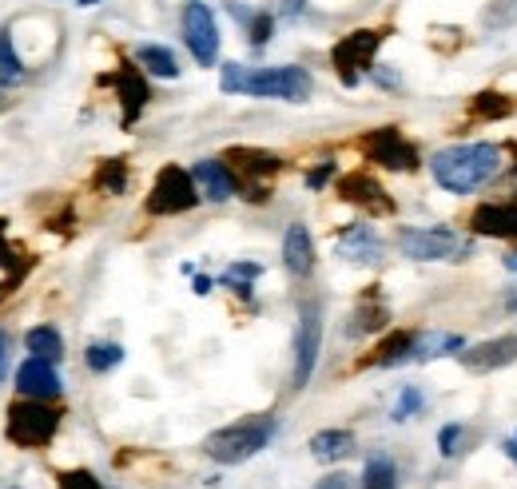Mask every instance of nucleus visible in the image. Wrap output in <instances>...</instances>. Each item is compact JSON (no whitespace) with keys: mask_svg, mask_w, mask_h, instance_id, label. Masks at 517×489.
Listing matches in <instances>:
<instances>
[{"mask_svg":"<svg viewBox=\"0 0 517 489\" xmlns=\"http://www.w3.org/2000/svg\"><path fill=\"white\" fill-rule=\"evenodd\" d=\"M502 163H506V152L498 144H454V148L434 152L430 171H434V183L442 191L466 195V191H478L490 179H498Z\"/></svg>","mask_w":517,"mask_h":489,"instance_id":"1","label":"nucleus"},{"mask_svg":"<svg viewBox=\"0 0 517 489\" xmlns=\"http://www.w3.org/2000/svg\"><path fill=\"white\" fill-rule=\"evenodd\" d=\"M223 92H235V96H255V100H291V104H303L315 88L311 72L295 68V64H283V68H243V64H227L223 68Z\"/></svg>","mask_w":517,"mask_h":489,"instance_id":"2","label":"nucleus"},{"mask_svg":"<svg viewBox=\"0 0 517 489\" xmlns=\"http://www.w3.org/2000/svg\"><path fill=\"white\" fill-rule=\"evenodd\" d=\"M275 438V414H247L215 434L203 438V454L219 466H239L247 458H255L267 442Z\"/></svg>","mask_w":517,"mask_h":489,"instance_id":"3","label":"nucleus"},{"mask_svg":"<svg viewBox=\"0 0 517 489\" xmlns=\"http://www.w3.org/2000/svg\"><path fill=\"white\" fill-rule=\"evenodd\" d=\"M8 442L20 450H40L44 442H52V434L60 430V410L48 406L44 398H28V402H12L8 406Z\"/></svg>","mask_w":517,"mask_h":489,"instance_id":"4","label":"nucleus"},{"mask_svg":"<svg viewBox=\"0 0 517 489\" xmlns=\"http://www.w3.org/2000/svg\"><path fill=\"white\" fill-rule=\"evenodd\" d=\"M398 247H402V255H410L418 263H438V259L470 255V243L458 231H450V227H402L398 231Z\"/></svg>","mask_w":517,"mask_h":489,"instance_id":"5","label":"nucleus"},{"mask_svg":"<svg viewBox=\"0 0 517 489\" xmlns=\"http://www.w3.org/2000/svg\"><path fill=\"white\" fill-rule=\"evenodd\" d=\"M195 203H199V187H195L191 171H183V167H164L148 191L152 215H179V211H191Z\"/></svg>","mask_w":517,"mask_h":489,"instance_id":"6","label":"nucleus"},{"mask_svg":"<svg viewBox=\"0 0 517 489\" xmlns=\"http://www.w3.org/2000/svg\"><path fill=\"white\" fill-rule=\"evenodd\" d=\"M382 40H386L382 28H358V32H350L335 44L331 60H335V72L343 76V84H358V72H366L374 64V52H378Z\"/></svg>","mask_w":517,"mask_h":489,"instance_id":"7","label":"nucleus"},{"mask_svg":"<svg viewBox=\"0 0 517 489\" xmlns=\"http://www.w3.org/2000/svg\"><path fill=\"white\" fill-rule=\"evenodd\" d=\"M183 40L191 48V56L211 68L219 60V28H215V12L203 0H187L183 8Z\"/></svg>","mask_w":517,"mask_h":489,"instance_id":"8","label":"nucleus"},{"mask_svg":"<svg viewBox=\"0 0 517 489\" xmlns=\"http://www.w3.org/2000/svg\"><path fill=\"white\" fill-rule=\"evenodd\" d=\"M319 346H323V315L319 307L311 303L299 319V334H295V386L303 390L315 374V362H319Z\"/></svg>","mask_w":517,"mask_h":489,"instance_id":"9","label":"nucleus"},{"mask_svg":"<svg viewBox=\"0 0 517 489\" xmlns=\"http://www.w3.org/2000/svg\"><path fill=\"white\" fill-rule=\"evenodd\" d=\"M366 156L374 163H382V167H390V171H414V167H418L414 144H406L398 128H378V132H370V136H366Z\"/></svg>","mask_w":517,"mask_h":489,"instance_id":"10","label":"nucleus"},{"mask_svg":"<svg viewBox=\"0 0 517 489\" xmlns=\"http://www.w3.org/2000/svg\"><path fill=\"white\" fill-rule=\"evenodd\" d=\"M517 358V334H502V338H490V342H478V346H466L462 350V366L474 370V374H494L502 366H510Z\"/></svg>","mask_w":517,"mask_h":489,"instance_id":"11","label":"nucleus"},{"mask_svg":"<svg viewBox=\"0 0 517 489\" xmlns=\"http://www.w3.org/2000/svg\"><path fill=\"white\" fill-rule=\"evenodd\" d=\"M16 390L24 394V398H44V402H52V398H60V374H56V366L48 362V358H28L20 370H16Z\"/></svg>","mask_w":517,"mask_h":489,"instance_id":"12","label":"nucleus"},{"mask_svg":"<svg viewBox=\"0 0 517 489\" xmlns=\"http://www.w3.org/2000/svg\"><path fill=\"white\" fill-rule=\"evenodd\" d=\"M191 179L211 203H223V199H231L239 191V175L227 167V160H199L191 167Z\"/></svg>","mask_w":517,"mask_h":489,"instance_id":"13","label":"nucleus"},{"mask_svg":"<svg viewBox=\"0 0 517 489\" xmlns=\"http://www.w3.org/2000/svg\"><path fill=\"white\" fill-rule=\"evenodd\" d=\"M474 235L486 239H517V203H486L470 215Z\"/></svg>","mask_w":517,"mask_h":489,"instance_id":"14","label":"nucleus"},{"mask_svg":"<svg viewBox=\"0 0 517 489\" xmlns=\"http://www.w3.org/2000/svg\"><path fill=\"white\" fill-rule=\"evenodd\" d=\"M283 263L295 279H307L315 271V239L307 231V223H291L283 235Z\"/></svg>","mask_w":517,"mask_h":489,"instance_id":"15","label":"nucleus"},{"mask_svg":"<svg viewBox=\"0 0 517 489\" xmlns=\"http://www.w3.org/2000/svg\"><path fill=\"white\" fill-rule=\"evenodd\" d=\"M335 247H339V255H343V259H354V263H374V259L382 255V239H378L366 223L346 227L343 235L335 239Z\"/></svg>","mask_w":517,"mask_h":489,"instance_id":"16","label":"nucleus"},{"mask_svg":"<svg viewBox=\"0 0 517 489\" xmlns=\"http://www.w3.org/2000/svg\"><path fill=\"white\" fill-rule=\"evenodd\" d=\"M116 88H120V100H124V128H132L136 116L144 112V104H148L152 92H148V84H144V76H140L136 64H124V68H120Z\"/></svg>","mask_w":517,"mask_h":489,"instance_id":"17","label":"nucleus"},{"mask_svg":"<svg viewBox=\"0 0 517 489\" xmlns=\"http://www.w3.org/2000/svg\"><path fill=\"white\" fill-rule=\"evenodd\" d=\"M339 191H343L346 203H358V207H370L374 215H386V211H394V203L382 195V187L370 179V175H346L343 183H339Z\"/></svg>","mask_w":517,"mask_h":489,"instance_id":"18","label":"nucleus"},{"mask_svg":"<svg viewBox=\"0 0 517 489\" xmlns=\"http://www.w3.org/2000/svg\"><path fill=\"white\" fill-rule=\"evenodd\" d=\"M223 160L235 175H247V179H263V175H275L283 167L275 152H259V148H231Z\"/></svg>","mask_w":517,"mask_h":489,"instance_id":"19","label":"nucleus"},{"mask_svg":"<svg viewBox=\"0 0 517 489\" xmlns=\"http://www.w3.org/2000/svg\"><path fill=\"white\" fill-rule=\"evenodd\" d=\"M311 454L319 462H343L346 454H354V434L350 430H319L311 438Z\"/></svg>","mask_w":517,"mask_h":489,"instance_id":"20","label":"nucleus"},{"mask_svg":"<svg viewBox=\"0 0 517 489\" xmlns=\"http://www.w3.org/2000/svg\"><path fill=\"white\" fill-rule=\"evenodd\" d=\"M136 60H140V68H144L148 76H160V80H175V76H179L175 52L172 48H164V44H140Z\"/></svg>","mask_w":517,"mask_h":489,"instance_id":"21","label":"nucleus"},{"mask_svg":"<svg viewBox=\"0 0 517 489\" xmlns=\"http://www.w3.org/2000/svg\"><path fill=\"white\" fill-rule=\"evenodd\" d=\"M414 338L418 334H410V330H398V334H390L382 346H378V354L370 358L374 366H394V362H410V354H414Z\"/></svg>","mask_w":517,"mask_h":489,"instance_id":"22","label":"nucleus"},{"mask_svg":"<svg viewBox=\"0 0 517 489\" xmlns=\"http://www.w3.org/2000/svg\"><path fill=\"white\" fill-rule=\"evenodd\" d=\"M362 489H398V470L386 454H370L362 470Z\"/></svg>","mask_w":517,"mask_h":489,"instance_id":"23","label":"nucleus"},{"mask_svg":"<svg viewBox=\"0 0 517 489\" xmlns=\"http://www.w3.org/2000/svg\"><path fill=\"white\" fill-rule=\"evenodd\" d=\"M24 346H28L36 358H48V362H56V358L64 354V342H60V334H56L52 326H32V330L24 334Z\"/></svg>","mask_w":517,"mask_h":489,"instance_id":"24","label":"nucleus"},{"mask_svg":"<svg viewBox=\"0 0 517 489\" xmlns=\"http://www.w3.org/2000/svg\"><path fill=\"white\" fill-rule=\"evenodd\" d=\"M84 358H88V366H92L96 374H104V370H112V366L124 362V350H120L116 342H92V346L84 350Z\"/></svg>","mask_w":517,"mask_h":489,"instance_id":"25","label":"nucleus"},{"mask_svg":"<svg viewBox=\"0 0 517 489\" xmlns=\"http://www.w3.org/2000/svg\"><path fill=\"white\" fill-rule=\"evenodd\" d=\"M514 112V104L502 96V92H482L478 100H474V116H482V120H502V116H510Z\"/></svg>","mask_w":517,"mask_h":489,"instance_id":"26","label":"nucleus"},{"mask_svg":"<svg viewBox=\"0 0 517 489\" xmlns=\"http://www.w3.org/2000/svg\"><path fill=\"white\" fill-rule=\"evenodd\" d=\"M20 76H24V64H20L12 40L0 32V84H12V80H20Z\"/></svg>","mask_w":517,"mask_h":489,"instance_id":"27","label":"nucleus"},{"mask_svg":"<svg viewBox=\"0 0 517 489\" xmlns=\"http://www.w3.org/2000/svg\"><path fill=\"white\" fill-rule=\"evenodd\" d=\"M124 183H128V167H124V160H108L100 167V175H96V187H104V191H112V195H120Z\"/></svg>","mask_w":517,"mask_h":489,"instance_id":"28","label":"nucleus"},{"mask_svg":"<svg viewBox=\"0 0 517 489\" xmlns=\"http://www.w3.org/2000/svg\"><path fill=\"white\" fill-rule=\"evenodd\" d=\"M255 275H259V267H255V263H235V267L223 275V283H231V291H239V295H251V287H247V283H251Z\"/></svg>","mask_w":517,"mask_h":489,"instance_id":"29","label":"nucleus"},{"mask_svg":"<svg viewBox=\"0 0 517 489\" xmlns=\"http://www.w3.org/2000/svg\"><path fill=\"white\" fill-rule=\"evenodd\" d=\"M418 410H422V390L406 386V390H402V398H398V406H394V418L402 422V418H414Z\"/></svg>","mask_w":517,"mask_h":489,"instance_id":"30","label":"nucleus"},{"mask_svg":"<svg viewBox=\"0 0 517 489\" xmlns=\"http://www.w3.org/2000/svg\"><path fill=\"white\" fill-rule=\"evenodd\" d=\"M462 434H466V430H462L458 422H454V426H446V430L438 434V450H442V458H454V454L462 450Z\"/></svg>","mask_w":517,"mask_h":489,"instance_id":"31","label":"nucleus"},{"mask_svg":"<svg viewBox=\"0 0 517 489\" xmlns=\"http://www.w3.org/2000/svg\"><path fill=\"white\" fill-rule=\"evenodd\" d=\"M60 489H104V486H100V478H92L88 470H68V474L60 478Z\"/></svg>","mask_w":517,"mask_h":489,"instance_id":"32","label":"nucleus"},{"mask_svg":"<svg viewBox=\"0 0 517 489\" xmlns=\"http://www.w3.org/2000/svg\"><path fill=\"white\" fill-rule=\"evenodd\" d=\"M267 40H271V16L259 12V16L251 20V44H267Z\"/></svg>","mask_w":517,"mask_h":489,"instance_id":"33","label":"nucleus"},{"mask_svg":"<svg viewBox=\"0 0 517 489\" xmlns=\"http://www.w3.org/2000/svg\"><path fill=\"white\" fill-rule=\"evenodd\" d=\"M331 175H335V163H331V160L319 163V167H315V171L307 175V187H311V191H319V187H323V183H327Z\"/></svg>","mask_w":517,"mask_h":489,"instance_id":"34","label":"nucleus"},{"mask_svg":"<svg viewBox=\"0 0 517 489\" xmlns=\"http://www.w3.org/2000/svg\"><path fill=\"white\" fill-rule=\"evenodd\" d=\"M315 489H350V478L346 474H331V478H323Z\"/></svg>","mask_w":517,"mask_h":489,"instance_id":"35","label":"nucleus"},{"mask_svg":"<svg viewBox=\"0 0 517 489\" xmlns=\"http://www.w3.org/2000/svg\"><path fill=\"white\" fill-rule=\"evenodd\" d=\"M4 362H8V338L0 334V378H4Z\"/></svg>","mask_w":517,"mask_h":489,"instance_id":"36","label":"nucleus"},{"mask_svg":"<svg viewBox=\"0 0 517 489\" xmlns=\"http://www.w3.org/2000/svg\"><path fill=\"white\" fill-rule=\"evenodd\" d=\"M0 259H4V263H12V251L4 247V219H0Z\"/></svg>","mask_w":517,"mask_h":489,"instance_id":"37","label":"nucleus"},{"mask_svg":"<svg viewBox=\"0 0 517 489\" xmlns=\"http://www.w3.org/2000/svg\"><path fill=\"white\" fill-rule=\"evenodd\" d=\"M506 271H517V251H510V255H506Z\"/></svg>","mask_w":517,"mask_h":489,"instance_id":"38","label":"nucleus"},{"mask_svg":"<svg viewBox=\"0 0 517 489\" xmlns=\"http://www.w3.org/2000/svg\"><path fill=\"white\" fill-rule=\"evenodd\" d=\"M506 454H510V458L517 462V438H514V442H506Z\"/></svg>","mask_w":517,"mask_h":489,"instance_id":"39","label":"nucleus"},{"mask_svg":"<svg viewBox=\"0 0 517 489\" xmlns=\"http://www.w3.org/2000/svg\"><path fill=\"white\" fill-rule=\"evenodd\" d=\"M76 4H84V8H88V4H100V0H76Z\"/></svg>","mask_w":517,"mask_h":489,"instance_id":"40","label":"nucleus"}]
</instances>
